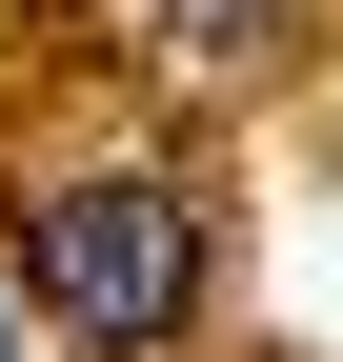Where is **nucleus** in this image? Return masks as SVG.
<instances>
[{"mask_svg":"<svg viewBox=\"0 0 343 362\" xmlns=\"http://www.w3.org/2000/svg\"><path fill=\"white\" fill-rule=\"evenodd\" d=\"M0 362H21V302H0Z\"/></svg>","mask_w":343,"mask_h":362,"instance_id":"nucleus-3","label":"nucleus"},{"mask_svg":"<svg viewBox=\"0 0 343 362\" xmlns=\"http://www.w3.org/2000/svg\"><path fill=\"white\" fill-rule=\"evenodd\" d=\"M40 322H61L81 362H142V342H182L202 322V181H162V161H81L61 202H40Z\"/></svg>","mask_w":343,"mask_h":362,"instance_id":"nucleus-1","label":"nucleus"},{"mask_svg":"<svg viewBox=\"0 0 343 362\" xmlns=\"http://www.w3.org/2000/svg\"><path fill=\"white\" fill-rule=\"evenodd\" d=\"M142 40H162L182 81H263L283 40H303V0H142Z\"/></svg>","mask_w":343,"mask_h":362,"instance_id":"nucleus-2","label":"nucleus"}]
</instances>
